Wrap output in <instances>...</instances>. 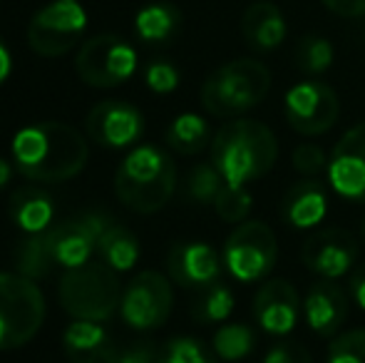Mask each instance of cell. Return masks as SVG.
<instances>
[{"instance_id":"cell-1","label":"cell","mask_w":365,"mask_h":363,"mask_svg":"<svg viewBox=\"0 0 365 363\" xmlns=\"http://www.w3.org/2000/svg\"><path fill=\"white\" fill-rule=\"evenodd\" d=\"M15 170L30 182L55 184L80 175L90 157V147L80 130L65 122L28 125L13 137Z\"/></svg>"},{"instance_id":"cell-2","label":"cell","mask_w":365,"mask_h":363,"mask_svg":"<svg viewBox=\"0 0 365 363\" xmlns=\"http://www.w3.org/2000/svg\"><path fill=\"white\" fill-rule=\"evenodd\" d=\"M279 160V140L266 122L236 117L226 122L212 140V162L226 184L244 187L261 180Z\"/></svg>"},{"instance_id":"cell-3","label":"cell","mask_w":365,"mask_h":363,"mask_svg":"<svg viewBox=\"0 0 365 363\" xmlns=\"http://www.w3.org/2000/svg\"><path fill=\"white\" fill-rule=\"evenodd\" d=\"M177 189V165L162 147L140 145L122 160L115 175L117 199L137 214H154L167 207Z\"/></svg>"},{"instance_id":"cell-4","label":"cell","mask_w":365,"mask_h":363,"mask_svg":"<svg viewBox=\"0 0 365 363\" xmlns=\"http://www.w3.org/2000/svg\"><path fill=\"white\" fill-rule=\"evenodd\" d=\"M271 70L251 58H239L214 70L202 85V105L209 115L236 120L259 107L271 90Z\"/></svg>"},{"instance_id":"cell-5","label":"cell","mask_w":365,"mask_h":363,"mask_svg":"<svg viewBox=\"0 0 365 363\" xmlns=\"http://www.w3.org/2000/svg\"><path fill=\"white\" fill-rule=\"evenodd\" d=\"M60 304L73 319L102 321L112 319L122 304V286L115 269L105 262H87L85 267L68 269L60 279Z\"/></svg>"},{"instance_id":"cell-6","label":"cell","mask_w":365,"mask_h":363,"mask_svg":"<svg viewBox=\"0 0 365 363\" xmlns=\"http://www.w3.org/2000/svg\"><path fill=\"white\" fill-rule=\"evenodd\" d=\"M45 321V296L33 279L0 272V351L23 349Z\"/></svg>"},{"instance_id":"cell-7","label":"cell","mask_w":365,"mask_h":363,"mask_svg":"<svg viewBox=\"0 0 365 363\" xmlns=\"http://www.w3.org/2000/svg\"><path fill=\"white\" fill-rule=\"evenodd\" d=\"M279 257V242L266 222H241L224 244V267L236 281L254 284L271 274Z\"/></svg>"},{"instance_id":"cell-8","label":"cell","mask_w":365,"mask_h":363,"mask_svg":"<svg viewBox=\"0 0 365 363\" xmlns=\"http://www.w3.org/2000/svg\"><path fill=\"white\" fill-rule=\"evenodd\" d=\"M137 70V53L125 38L102 33L85 40L77 50L75 73L85 85L110 90L127 83Z\"/></svg>"},{"instance_id":"cell-9","label":"cell","mask_w":365,"mask_h":363,"mask_svg":"<svg viewBox=\"0 0 365 363\" xmlns=\"http://www.w3.org/2000/svg\"><path fill=\"white\" fill-rule=\"evenodd\" d=\"M87 13L80 0H53L33 15L28 25V45L43 58H63L82 40Z\"/></svg>"},{"instance_id":"cell-10","label":"cell","mask_w":365,"mask_h":363,"mask_svg":"<svg viewBox=\"0 0 365 363\" xmlns=\"http://www.w3.org/2000/svg\"><path fill=\"white\" fill-rule=\"evenodd\" d=\"M284 115L293 132L303 137L326 135L341 115V100L336 90L318 80L298 83L286 92Z\"/></svg>"},{"instance_id":"cell-11","label":"cell","mask_w":365,"mask_h":363,"mask_svg":"<svg viewBox=\"0 0 365 363\" xmlns=\"http://www.w3.org/2000/svg\"><path fill=\"white\" fill-rule=\"evenodd\" d=\"M174 306L172 279L159 272H140L122 294L120 314L127 326L152 331L164 326Z\"/></svg>"},{"instance_id":"cell-12","label":"cell","mask_w":365,"mask_h":363,"mask_svg":"<svg viewBox=\"0 0 365 363\" xmlns=\"http://www.w3.org/2000/svg\"><path fill=\"white\" fill-rule=\"evenodd\" d=\"M85 132L105 150H125L145 132V117L135 105L122 100L97 102L85 117Z\"/></svg>"},{"instance_id":"cell-13","label":"cell","mask_w":365,"mask_h":363,"mask_svg":"<svg viewBox=\"0 0 365 363\" xmlns=\"http://www.w3.org/2000/svg\"><path fill=\"white\" fill-rule=\"evenodd\" d=\"M361 244L346 229H321L303 242L301 262L308 272L321 279H338L348 274L358 262Z\"/></svg>"},{"instance_id":"cell-14","label":"cell","mask_w":365,"mask_h":363,"mask_svg":"<svg viewBox=\"0 0 365 363\" xmlns=\"http://www.w3.org/2000/svg\"><path fill=\"white\" fill-rule=\"evenodd\" d=\"M110 222L112 219L102 212H85L60 224H53L58 267L68 272V269L85 267L87 262H92L97 252V242H100L102 232Z\"/></svg>"},{"instance_id":"cell-15","label":"cell","mask_w":365,"mask_h":363,"mask_svg":"<svg viewBox=\"0 0 365 363\" xmlns=\"http://www.w3.org/2000/svg\"><path fill=\"white\" fill-rule=\"evenodd\" d=\"M328 182L351 202H365V122L346 132L328 157Z\"/></svg>"},{"instance_id":"cell-16","label":"cell","mask_w":365,"mask_h":363,"mask_svg":"<svg viewBox=\"0 0 365 363\" xmlns=\"http://www.w3.org/2000/svg\"><path fill=\"white\" fill-rule=\"evenodd\" d=\"M224 259L207 242H177L167 254L169 279L182 289L202 291L217 284Z\"/></svg>"},{"instance_id":"cell-17","label":"cell","mask_w":365,"mask_h":363,"mask_svg":"<svg viewBox=\"0 0 365 363\" xmlns=\"http://www.w3.org/2000/svg\"><path fill=\"white\" fill-rule=\"evenodd\" d=\"M301 296L289 279H269L254 296V319L266 334L286 336L301 319Z\"/></svg>"},{"instance_id":"cell-18","label":"cell","mask_w":365,"mask_h":363,"mask_svg":"<svg viewBox=\"0 0 365 363\" xmlns=\"http://www.w3.org/2000/svg\"><path fill=\"white\" fill-rule=\"evenodd\" d=\"M303 316L311 331L321 339H331L348 319V294L336 279H318L308 286L303 299Z\"/></svg>"},{"instance_id":"cell-19","label":"cell","mask_w":365,"mask_h":363,"mask_svg":"<svg viewBox=\"0 0 365 363\" xmlns=\"http://www.w3.org/2000/svg\"><path fill=\"white\" fill-rule=\"evenodd\" d=\"M241 35L254 53H274L286 38V18L279 5L269 0L251 3L241 18Z\"/></svg>"},{"instance_id":"cell-20","label":"cell","mask_w":365,"mask_h":363,"mask_svg":"<svg viewBox=\"0 0 365 363\" xmlns=\"http://www.w3.org/2000/svg\"><path fill=\"white\" fill-rule=\"evenodd\" d=\"M328 212L326 187L316 180L296 182L281 202V219L293 229H311L323 222Z\"/></svg>"},{"instance_id":"cell-21","label":"cell","mask_w":365,"mask_h":363,"mask_svg":"<svg viewBox=\"0 0 365 363\" xmlns=\"http://www.w3.org/2000/svg\"><path fill=\"white\" fill-rule=\"evenodd\" d=\"M8 217L25 234H38L53 227L55 202L43 187H20L10 194Z\"/></svg>"},{"instance_id":"cell-22","label":"cell","mask_w":365,"mask_h":363,"mask_svg":"<svg viewBox=\"0 0 365 363\" xmlns=\"http://www.w3.org/2000/svg\"><path fill=\"white\" fill-rule=\"evenodd\" d=\"M53 267H58V262H55L53 227L38 234H28L15 247V272L18 274L38 281L53 272Z\"/></svg>"},{"instance_id":"cell-23","label":"cell","mask_w":365,"mask_h":363,"mask_svg":"<svg viewBox=\"0 0 365 363\" xmlns=\"http://www.w3.org/2000/svg\"><path fill=\"white\" fill-rule=\"evenodd\" d=\"M97 254L110 269L117 274L130 272L140 259V239L130 232L127 227L117 222H110L97 242Z\"/></svg>"},{"instance_id":"cell-24","label":"cell","mask_w":365,"mask_h":363,"mask_svg":"<svg viewBox=\"0 0 365 363\" xmlns=\"http://www.w3.org/2000/svg\"><path fill=\"white\" fill-rule=\"evenodd\" d=\"M179 25H182V13L177 5L172 3H152L137 13L135 18V30L140 35V40L152 45L167 43L177 35Z\"/></svg>"},{"instance_id":"cell-25","label":"cell","mask_w":365,"mask_h":363,"mask_svg":"<svg viewBox=\"0 0 365 363\" xmlns=\"http://www.w3.org/2000/svg\"><path fill=\"white\" fill-rule=\"evenodd\" d=\"M212 132H209V122L202 115L194 112H184V115L174 117L172 125L167 130V145L179 155H199L209 147Z\"/></svg>"},{"instance_id":"cell-26","label":"cell","mask_w":365,"mask_h":363,"mask_svg":"<svg viewBox=\"0 0 365 363\" xmlns=\"http://www.w3.org/2000/svg\"><path fill=\"white\" fill-rule=\"evenodd\" d=\"M234 291L217 281V284L199 291L197 301L192 306V316L199 324H224L231 316V311H234Z\"/></svg>"},{"instance_id":"cell-27","label":"cell","mask_w":365,"mask_h":363,"mask_svg":"<svg viewBox=\"0 0 365 363\" xmlns=\"http://www.w3.org/2000/svg\"><path fill=\"white\" fill-rule=\"evenodd\" d=\"M63 344H65V351H68V359L75 363V361L85 359V356L95 354V351L102 349L105 344H110V336H107V331L102 329L97 321L75 319L73 324L65 329Z\"/></svg>"},{"instance_id":"cell-28","label":"cell","mask_w":365,"mask_h":363,"mask_svg":"<svg viewBox=\"0 0 365 363\" xmlns=\"http://www.w3.org/2000/svg\"><path fill=\"white\" fill-rule=\"evenodd\" d=\"M212 349L219 361H241L256 349V334L246 324H224L214 334Z\"/></svg>"},{"instance_id":"cell-29","label":"cell","mask_w":365,"mask_h":363,"mask_svg":"<svg viewBox=\"0 0 365 363\" xmlns=\"http://www.w3.org/2000/svg\"><path fill=\"white\" fill-rule=\"evenodd\" d=\"M157 363H219V356L199 339L177 336L157 354Z\"/></svg>"},{"instance_id":"cell-30","label":"cell","mask_w":365,"mask_h":363,"mask_svg":"<svg viewBox=\"0 0 365 363\" xmlns=\"http://www.w3.org/2000/svg\"><path fill=\"white\" fill-rule=\"evenodd\" d=\"M333 45L321 35H306L296 48V63L306 75H323L333 65Z\"/></svg>"},{"instance_id":"cell-31","label":"cell","mask_w":365,"mask_h":363,"mask_svg":"<svg viewBox=\"0 0 365 363\" xmlns=\"http://www.w3.org/2000/svg\"><path fill=\"white\" fill-rule=\"evenodd\" d=\"M251 207H254V197L246 187H231V184H224L221 192L214 199V212L221 222L226 224H241L246 222Z\"/></svg>"},{"instance_id":"cell-32","label":"cell","mask_w":365,"mask_h":363,"mask_svg":"<svg viewBox=\"0 0 365 363\" xmlns=\"http://www.w3.org/2000/svg\"><path fill=\"white\" fill-rule=\"evenodd\" d=\"M224 184H226L224 177H221V172L214 167V162H202V165H197L192 172H189L187 192L194 202L214 204V199H217V194L221 192Z\"/></svg>"},{"instance_id":"cell-33","label":"cell","mask_w":365,"mask_h":363,"mask_svg":"<svg viewBox=\"0 0 365 363\" xmlns=\"http://www.w3.org/2000/svg\"><path fill=\"white\" fill-rule=\"evenodd\" d=\"M326 363H365V329L338 336L328 349Z\"/></svg>"},{"instance_id":"cell-34","label":"cell","mask_w":365,"mask_h":363,"mask_svg":"<svg viewBox=\"0 0 365 363\" xmlns=\"http://www.w3.org/2000/svg\"><path fill=\"white\" fill-rule=\"evenodd\" d=\"M291 162L296 167V172H301L303 177H318L323 172H328V155L313 142L298 145L291 155Z\"/></svg>"},{"instance_id":"cell-35","label":"cell","mask_w":365,"mask_h":363,"mask_svg":"<svg viewBox=\"0 0 365 363\" xmlns=\"http://www.w3.org/2000/svg\"><path fill=\"white\" fill-rule=\"evenodd\" d=\"M145 80H147V88L152 92H157V95H169V92H174L179 85V70L174 68L172 63H167V60H154V63L147 65Z\"/></svg>"},{"instance_id":"cell-36","label":"cell","mask_w":365,"mask_h":363,"mask_svg":"<svg viewBox=\"0 0 365 363\" xmlns=\"http://www.w3.org/2000/svg\"><path fill=\"white\" fill-rule=\"evenodd\" d=\"M264 363H313V356L308 354L306 346H301L298 341L281 339L269 346V351H266V356H264Z\"/></svg>"},{"instance_id":"cell-37","label":"cell","mask_w":365,"mask_h":363,"mask_svg":"<svg viewBox=\"0 0 365 363\" xmlns=\"http://www.w3.org/2000/svg\"><path fill=\"white\" fill-rule=\"evenodd\" d=\"M331 13L343 15V18H363L365 0H321Z\"/></svg>"},{"instance_id":"cell-38","label":"cell","mask_w":365,"mask_h":363,"mask_svg":"<svg viewBox=\"0 0 365 363\" xmlns=\"http://www.w3.org/2000/svg\"><path fill=\"white\" fill-rule=\"evenodd\" d=\"M117 363H157V351L149 344L132 346L130 351H122Z\"/></svg>"},{"instance_id":"cell-39","label":"cell","mask_w":365,"mask_h":363,"mask_svg":"<svg viewBox=\"0 0 365 363\" xmlns=\"http://www.w3.org/2000/svg\"><path fill=\"white\" fill-rule=\"evenodd\" d=\"M348 289H351L353 301H356V304L365 311V264H361V267L351 274V284H348Z\"/></svg>"},{"instance_id":"cell-40","label":"cell","mask_w":365,"mask_h":363,"mask_svg":"<svg viewBox=\"0 0 365 363\" xmlns=\"http://www.w3.org/2000/svg\"><path fill=\"white\" fill-rule=\"evenodd\" d=\"M10 73H13V55H10L5 40L0 38V85L10 78Z\"/></svg>"},{"instance_id":"cell-41","label":"cell","mask_w":365,"mask_h":363,"mask_svg":"<svg viewBox=\"0 0 365 363\" xmlns=\"http://www.w3.org/2000/svg\"><path fill=\"white\" fill-rule=\"evenodd\" d=\"M10 180H13V165H10L8 160H3V157H0V192L8 187Z\"/></svg>"},{"instance_id":"cell-42","label":"cell","mask_w":365,"mask_h":363,"mask_svg":"<svg viewBox=\"0 0 365 363\" xmlns=\"http://www.w3.org/2000/svg\"><path fill=\"white\" fill-rule=\"evenodd\" d=\"M363 242H365V219H363Z\"/></svg>"}]
</instances>
